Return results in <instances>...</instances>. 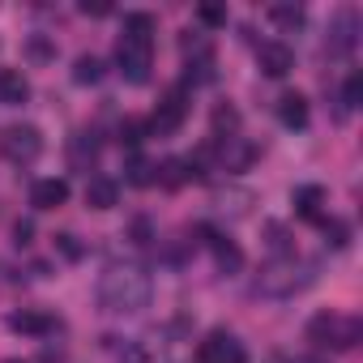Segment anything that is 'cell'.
Wrapping results in <instances>:
<instances>
[{"instance_id": "1", "label": "cell", "mask_w": 363, "mask_h": 363, "mask_svg": "<svg viewBox=\"0 0 363 363\" xmlns=\"http://www.w3.org/2000/svg\"><path fill=\"white\" fill-rule=\"evenodd\" d=\"M116 65H120L124 82H133V86L150 82V69H154V18L150 13L124 18V35L116 43Z\"/></svg>"}, {"instance_id": "2", "label": "cell", "mask_w": 363, "mask_h": 363, "mask_svg": "<svg viewBox=\"0 0 363 363\" xmlns=\"http://www.w3.org/2000/svg\"><path fill=\"white\" fill-rule=\"evenodd\" d=\"M99 303L103 312L133 316L150 303V274L141 265H107L99 278Z\"/></svg>"}, {"instance_id": "3", "label": "cell", "mask_w": 363, "mask_h": 363, "mask_svg": "<svg viewBox=\"0 0 363 363\" xmlns=\"http://www.w3.org/2000/svg\"><path fill=\"white\" fill-rule=\"evenodd\" d=\"M312 278H316V269H312L308 261H299L295 252H286V257H274L269 265H261V274H257V291L269 295V299H291V295L303 291Z\"/></svg>"}, {"instance_id": "4", "label": "cell", "mask_w": 363, "mask_h": 363, "mask_svg": "<svg viewBox=\"0 0 363 363\" xmlns=\"http://www.w3.org/2000/svg\"><path fill=\"white\" fill-rule=\"evenodd\" d=\"M363 337V320L359 316H337V312H320L308 320V342L320 350H354Z\"/></svg>"}, {"instance_id": "5", "label": "cell", "mask_w": 363, "mask_h": 363, "mask_svg": "<svg viewBox=\"0 0 363 363\" xmlns=\"http://www.w3.org/2000/svg\"><path fill=\"white\" fill-rule=\"evenodd\" d=\"M184 120H189V90L175 86V90L162 94V103L154 107V116L145 120V128L154 137H171V133H179V124H184Z\"/></svg>"}, {"instance_id": "6", "label": "cell", "mask_w": 363, "mask_h": 363, "mask_svg": "<svg viewBox=\"0 0 363 363\" xmlns=\"http://www.w3.org/2000/svg\"><path fill=\"white\" fill-rule=\"evenodd\" d=\"M0 154L9 162H35L43 154V133L35 124H13V128H5V137H0Z\"/></svg>"}, {"instance_id": "7", "label": "cell", "mask_w": 363, "mask_h": 363, "mask_svg": "<svg viewBox=\"0 0 363 363\" xmlns=\"http://www.w3.org/2000/svg\"><path fill=\"white\" fill-rule=\"evenodd\" d=\"M354 43H359V9L346 5V9H337L333 22H329V52H333V56H350Z\"/></svg>"}, {"instance_id": "8", "label": "cell", "mask_w": 363, "mask_h": 363, "mask_svg": "<svg viewBox=\"0 0 363 363\" xmlns=\"http://www.w3.org/2000/svg\"><path fill=\"white\" fill-rule=\"evenodd\" d=\"M197 359H201V363H248L244 346H240V342H235V333H227V329H214V333L201 342Z\"/></svg>"}, {"instance_id": "9", "label": "cell", "mask_w": 363, "mask_h": 363, "mask_svg": "<svg viewBox=\"0 0 363 363\" xmlns=\"http://www.w3.org/2000/svg\"><path fill=\"white\" fill-rule=\"evenodd\" d=\"M257 65H261V73H265V77H286V73L295 69V52H291L286 43L269 39V43H261V48H257Z\"/></svg>"}, {"instance_id": "10", "label": "cell", "mask_w": 363, "mask_h": 363, "mask_svg": "<svg viewBox=\"0 0 363 363\" xmlns=\"http://www.w3.org/2000/svg\"><path fill=\"white\" fill-rule=\"evenodd\" d=\"M69 201V179H39V184L30 189V206L35 210H60Z\"/></svg>"}, {"instance_id": "11", "label": "cell", "mask_w": 363, "mask_h": 363, "mask_svg": "<svg viewBox=\"0 0 363 363\" xmlns=\"http://www.w3.org/2000/svg\"><path fill=\"white\" fill-rule=\"evenodd\" d=\"M120 201V184L111 175H90V184H86V206L90 210H116Z\"/></svg>"}, {"instance_id": "12", "label": "cell", "mask_w": 363, "mask_h": 363, "mask_svg": "<svg viewBox=\"0 0 363 363\" xmlns=\"http://www.w3.org/2000/svg\"><path fill=\"white\" fill-rule=\"evenodd\" d=\"M291 201H295V214H299L303 223H325V218H320V206H325V189H320V184H299V189L291 193Z\"/></svg>"}, {"instance_id": "13", "label": "cell", "mask_w": 363, "mask_h": 363, "mask_svg": "<svg viewBox=\"0 0 363 363\" xmlns=\"http://www.w3.org/2000/svg\"><path fill=\"white\" fill-rule=\"evenodd\" d=\"M26 99H30V82H26L18 69H0V103L22 107Z\"/></svg>"}, {"instance_id": "14", "label": "cell", "mask_w": 363, "mask_h": 363, "mask_svg": "<svg viewBox=\"0 0 363 363\" xmlns=\"http://www.w3.org/2000/svg\"><path fill=\"white\" fill-rule=\"evenodd\" d=\"M278 120H282L286 128H303V124H308V99H303L299 90H286V94L278 99Z\"/></svg>"}, {"instance_id": "15", "label": "cell", "mask_w": 363, "mask_h": 363, "mask_svg": "<svg viewBox=\"0 0 363 363\" xmlns=\"http://www.w3.org/2000/svg\"><path fill=\"white\" fill-rule=\"evenodd\" d=\"M9 329H13V333H30V337H43V333L56 329V320H52L48 312H13V316H9Z\"/></svg>"}, {"instance_id": "16", "label": "cell", "mask_w": 363, "mask_h": 363, "mask_svg": "<svg viewBox=\"0 0 363 363\" xmlns=\"http://www.w3.org/2000/svg\"><path fill=\"white\" fill-rule=\"evenodd\" d=\"M210 235V244H214V257H218V269L223 274H240L244 269V252L231 244V240H223V235H214V231H206Z\"/></svg>"}, {"instance_id": "17", "label": "cell", "mask_w": 363, "mask_h": 363, "mask_svg": "<svg viewBox=\"0 0 363 363\" xmlns=\"http://www.w3.org/2000/svg\"><path fill=\"white\" fill-rule=\"evenodd\" d=\"M124 171H128V184H137V189L158 184V162H150V158H141V154H133Z\"/></svg>"}, {"instance_id": "18", "label": "cell", "mask_w": 363, "mask_h": 363, "mask_svg": "<svg viewBox=\"0 0 363 363\" xmlns=\"http://www.w3.org/2000/svg\"><path fill=\"white\" fill-rule=\"evenodd\" d=\"M69 154H73V167H94V162H99V141H94V133H77L73 145H69Z\"/></svg>"}, {"instance_id": "19", "label": "cell", "mask_w": 363, "mask_h": 363, "mask_svg": "<svg viewBox=\"0 0 363 363\" xmlns=\"http://www.w3.org/2000/svg\"><path fill=\"white\" fill-rule=\"evenodd\" d=\"M269 22L282 30H299L303 26V5H269Z\"/></svg>"}, {"instance_id": "20", "label": "cell", "mask_w": 363, "mask_h": 363, "mask_svg": "<svg viewBox=\"0 0 363 363\" xmlns=\"http://www.w3.org/2000/svg\"><path fill=\"white\" fill-rule=\"evenodd\" d=\"M103 77V60L99 56H77V65H73V82L77 86H94Z\"/></svg>"}, {"instance_id": "21", "label": "cell", "mask_w": 363, "mask_h": 363, "mask_svg": "<svg viewBox=\"0 0 363 363\" xmlns=\"http://www.w3.org/2000/svg\"><path fill=\"white\" fill-rule=\"evenodd\" d=\"M359 99H363V73H350L346 86H342V111H354Z\"/></svg>"}, {"instance_id": "22", "label": "cell", "mask_w": 363, "mask_h": 363, "mask_svg": "<svg viewBox=\"0 0 363 363\" xmlns=\"http://www.w3.org/2000/svg\"><path fill=\"white\" fill-rule=\"evenodd\" d=\"M145 133H150V128H145V120H124V124H120V145L137 150V145L145 141Z\"/></svg>"}, {"instance_id": "23", "label": "cell", "mask_w": 363, "mask_h": 363, "mask_svg": "<svg viewBox=\"0 0 363 363\" xmlns=\"http://www.w3.org/2000/svg\"><path fill=\"white\" fill-rule=\"evenodd\" d=\"M320 227H325V240H329L333 248H346V244H350V227H346V223L329 218V223H320Z\"/></svg>"}, {"instance_id": "24", "label": "cell", "mask_w": 363, "mask_h": 363, "mask_svg": "<svg viewBox=\"0 0 363 363\" xmlns=\"http://www.w3.org/2000/svg\"><path fill=\"white\" fill-rule=\"evenodd\" d=\"M197 18H201L206 26H227V9H223V5H201Z\"/></svg>"}, {"instance_id": "25", "label": "cell", "mask_w": 363, "mask_h": 363, "mask_svg": "<svg viewBox=\"0 0 363 363\" xmlns=\"http://www.w3.org/2000/svg\"><path fill=\"white\" fill-rule=\"evenodd\" d=\"M56 248H60L69 261H77V257H82V244H77V235H56Z\"/></svg>"}, {"instance_id": "26", "label": "cell", "mask_w": 363, "mask_h": 363, "mask_svg": "<svg viewBox=\"0 0 363 363\" xmlns=\"http://www.w3.org/2000/svg\"><path fill=\"white\" fill-rule=\"evenodd\" d=\"M82 13H86V18H107L111 5H103V0H94V5H90V0H82Z\"/></svg>"}, {"instance_id": "27", "label": "cell", "mask_w": 363, "mask_h": 363, "mask_svg": "<svg viewBox=\"0 0 363 363\" xmlns=\"http://www.w3.org/2000/svg\"><path fill=\"white\" fill-rule=\"evenodd\" d=\"M13 235H18V244H30V223H18Z\"/></svg>"}, {"instance_id": "28", "label": "cell", "mask_w": 363, "mask_h": 363, "mask_svg": "<svg viewBox=\"0 0 363 363\" xmlns=\"http://www.w3.org/2000/svg\"><path fill=\"white\" fill-rule=\"evenodd\" d=\"M9 363H18V359H9Z\"/></svg>"}]
</instances>
